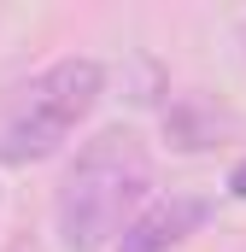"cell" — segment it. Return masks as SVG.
Returning <instances> with one entry per match:
<instances>
[{
    "instance_id": "2",
    "label": "cell",
    "mask_w": 246,
    "mask_h": 252,
    "mask_svg": "<svg viewBox=\"0 0 246 252\" xmlns=\"http://www.w3.org/2000/svg\"><path fill=\"white\" fill-rule=\"evenodd\" d=\"M100 88H106V70L94 59L47 64L18 94L12 118L0 129V164H41V158H53L64 141H70V129L100 106Z\"/></svg>"
},
{
    "instance_id": "4",
    "label": "cell",
    "mask_w": 246,
    "mask_h": 252,
    "mask_svg": "<svg viewBox=\"0 0 246 252\" xmlns=\"http://www.w3.org/2000/svg\"><path fill=\"white\" fill-rule=\"evenodd\" d=\"M229 193H235V199H246V158L229 170Z\"/></svg>"
},
{
    "instance_id": "1",
    "label": "cell",
    "mask_w": 246,
    "mask_h": 252,
    "mask_svg": "<svg viewBox=\"0 0 246 252\" xmlns=\"http://www.w3.org/2000/svg\"><path fill=\"white\" fill-rule=\"evenodd\" d=\"M153 188V158L135 129H100L59 182V241L70 252L112 247Z\"/></svg>"
},
{
    "instance_id": "3",
    "label": "cell",
    "mask_w": 246,
    "mask_h": 252,
    "mask_svg": "<svg viewBox=\"0 0 246 252\" xmlns=\"http://www.w3.org/2000/svg\"><path fill=\"white\" fill-rule=\"evenodd\" d=\"M205 217H211V199H199V193L153 199L147 211L129 217V229L118 235V252H170V247H182L187 235H199Z\"/></svg>"
}]
</instances>
